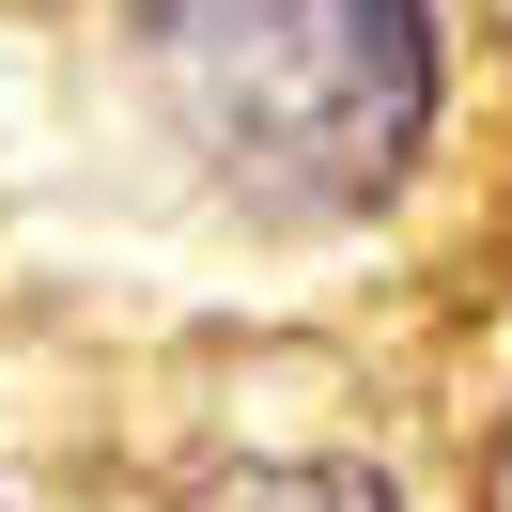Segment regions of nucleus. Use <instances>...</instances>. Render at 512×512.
Returning a JSON list of instances; mask_svg holds the SVG:
<instances>
[{
	"label": "nucleus",
	"instance_id": "1",
	"mask_svg": "<svg viewBox=\"0 0 512 512\" xmlns=\"http://www.w3.org/2000/svg\"><path fill=\"white\" fill-rule=\"evenodd\" d=\"M125 63L171 156L264 233L404 202L435 140V0H125Z\"/></svg>",
	"mask_w": 512,
	"mask_h": 512
},
{
	"label": "nucleus",
	"instance_id": "2",
	"mask_svg": "<svg viewBox=\"0 0 512 512\" xmlns=\"http://www.w3.org/2000/svg\"><path fill=\"white\" fill-rule=\"evenodd\" d=\"M187 512H404V497L342 450H233V466L187 481Z\"/></svg>",
	"mask_w": 512,
	"mask_h": 512
}]
</instances>
